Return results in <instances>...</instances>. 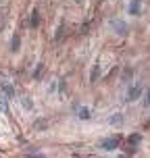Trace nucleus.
Here are the masks:
<instances>
[{"instance_id":"obj_1","label":"nucleus","mask_w":150,"mask_h":158,"mask_svg":"<svg viewBox=\"0 0 150 158\" xmlns=\"http://www.w3.org/2000/svg\"><path fill=\"white\" fill-rule=\"evenodd\" d=\"M127 13L131 17H138L142 13V0H131L129 2V6H127Z\"/></svg>"},{"instance_id":"obj_2","label":"nucleus","mask_w":150,"mask_h":158,"mask_svg":"<svg viewBox=\"0 0 150 158\" xmlns=\"http://www.w3.org/2000/svg\"><path fill=\"white\" fill-rule=\"evenodd\" d=\"M119 146V142L115 139V137H109V139H102V143H100V148L102 150H106V152H113L115 148Z\"/></svg>"},{"instance_id":"obj_3","label":"nucleus","mask_w":150,"mask_h":158,"mask_svg":"<svg viewBox=\"0 0 150 158\" xmlns=\"http://www.w3.org/2000/svg\"><path fill=\"white\" fill-rule=\"evenodd\" d=\"M113 29H115L119 35H125V33H127V23L117 19V21H113Z\"/></svg>"},{"instance_id":"obj_4","label":"nucleus","mask_w":150,"mask_h":158,"mask_svg":"<svg viewBox=\"0 0 150 158\" xmlns=\"http://www.w3.org/2000/svg\"><path fill=\"white\" fill-rule=\"evenodd\" d=\"M142 94V87H131V89H129V100H131V102H134V100H138V96Z\"/></svg>"},{"instance_id":"obj_5","label":"nucleus","mask_w":150,"mask_h":158,"mask_svg":"<svg viewBox=\"0 0 150 158\" xmlns=\"http://www.w3.org/2000/svg\"><path fill=\"white\" fill-rule=\"evenodd\" d=\"M6 100H8V98H6L4 94H2V92H0V110L4 112V114H8V106H6Z\"/></svg>"},{"instance_id":"obj_6","label":"nucleus","mask_w":150,"mask_h":158,"mask_svg":"<svg viewBox=\"0 0 150 158\" xmlns=\"http://www.w3.org/2000/svg\"><path fill=\"white\" fill-rule=\"evenodd\" d=\"M79 118H84V121H86V118H90V108L81 106V108H79Z\"/></svg>"},{"instance_id":"obj_7","label":"nucleus","mask_w":150,"mask_h":158,"mask_svg":"<svg viewBox=\"0 0 150 158\" xmlns=\"http://www.w3.org/2000/svg\"><path fill=\"white\" fill-rule=\"evenodd\" d=\"M13 50H19V38H13Z\"/></svg>"},{"instance_id":"obj_8","label":"nucleus","mask_w":150,"mask_h":158,"mask_svg":"<svg viewBox=\"0 0 150 158\" xmlns=\"http://www.w3.org/2000/svg\"><path fill=\"white\" fill-rule=\"evenodd\" d=\"M144 102H146V104H150V89L146 92V94H144Z\"/></svg>"},{"instance_id":"obj_9","label":"nucleus","mask_w":150,"mask_h":158,"mask_svg":"<svg viewBox=\"0 0 150 158\" xmlns=\"http://www.w3.org/2000/svg\"><path fill=\"white\" fill-rule=\"evenodd\" d=\"M0 2H4V0H0Z\"/></svg>"},{"instance_id":"obj_10","label":"nucleus","mask_w":150,"mask_h":158,"mask_svg":"<svg viewBox=\"0 0 150 158\" xmlns=\"http://www.w3.org/2000/svg\"><path fill=\"white\" fill-rule=\"evenodd\" d=\"M77 2H79V0H77Z\"/></svg>"}]
</instances>
